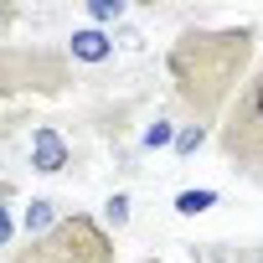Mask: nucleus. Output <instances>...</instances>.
<instances>
[{"mask_svg":"<svg viewBox=\"0 0 263 263\" xmlns=\"http://www.w3.org/2000/svg\"><path fill=\"white\" fill-rule=\"evenodd\" d=\"M103 227H108V232H124V227H129V196H124V191H114V196L103 201Z\"/></svg>","mask_w":263,"mask_h":263,"instance_id":"9b49d317","label":"nucleus"},{"mask_svg":"<svg viewBox=\"0 0 263 263\" xmlns=\"http://www.w3.org/2000/svg\"><path fill=\"white\" fill-rule=\"evenodd\" d=\"M212 206H217V191H206V186L176 196V212H181V217H201V212H212Z\"/></svg>","mask_w":263,"mask_h":263,"instance_id":"1a4fd4ad","label":"nucleus"},{"mask_svg":"<svg viewBox=\"0 0 263 263\" xmlns=\"http://www.w3.org/2000/svg\"><path fill=\"white\" fill-rule=\"evenodd\" d=\"M258 52V26H191L171 42L165 72L176 103L191 114V124H222L227 103L248 83Z\"/></svg>","mask_w":263,"mask_h":263,"instance_id":"f257e3e1","label":"nucleus"},{"mask_svg":"<svg viewBox=\"0 0 263 263\" xmlns=\"http://www.w3.org/2000/svg\"><path fill=\"white\" fill-rule=\"evenodd\" d=\"M217 150L237 176L263 186V62L248 72V83L227 103V114L217 124Z\"/></svg>","mask_w":263,"mask_h":263,"instance_id":"f03ea898","label":"nucleus"},{"mask_svg":"<svg viewBox=\"0 0 263 263\" xmlns=\"http://www.w3.org/2000/svg\"><path fill=\"white\" fill-rule=\"evenodd\" d=\"M140 145H145V150H165V145H176V124H171L165 114H155V119L145 124V135H140Z\"/></svg>","mask_w":263,"mask_h":263,"instance_id":"6e6552de","label":"nucleus"},{"mask_svg":"<svg viewBox=\"0 0 263 263\" xmlns=\"http://www.w3.org/2000/svg\"><path fill=\"white\" fill-rule=\"evenodd\" d=\"M67 57L57 52H21V57H0V93L11 98H57L67 93Z\"/></svg>","mask_w":263,"mask_h":263,"instance_id":"20e7f679","label":"nucleus"},{"mask_svg":"<svg viewBox=\"0 0 263 263\" xmlns=\"http://www.w3.org/2000/svg\"><path fill=\"white\" fill-rule=\"evenodd\" d=\"M11 201H16V186L0 181V248L16 237V212H11Z\"/></svg>","mask_w":263,"mask_h":263,"instance_id":"9d476101","label":"nucleus"},{"mask_svg":"<svg viewBox=\"0 0 263 263\" xmlns=\"http://www.w3.org/2000/svg\"><path fill=\"white\" fill-rule=\"evenodd\" d=\"M201 140H206V129H201V124L176 129V155H196V150H201Z\"/></svg>","mask_w":263,"mask_h":263,"instance_id":"ddd939ff","label":"nucleus"},{"mask_svg":"<svg viewBox=\"0 0 263 263\" xmlns=\"http://www.w3.org/2000/svg\"><path fill=\"white\" fill-rule=\"evenodd\" d=\"M124 11H129L124 0H88V26H98V31H103V26H108V21H119Z\"/></svg>","mask_w":263,"mask_h":263,"instance_id":"f8f14e48","label":"nucleus"},{"mask_svg":"<svg viewBox=\"0 0 263 263\" xmlns=\"http://www.w3.org/2000/svg\"><path fill=\"white\" fill-rule=\"evenodd\" d=\"M62 217H67V212H62L52 196H31V206L21 212V232H26V237H42V232H52Z\"/></svg>","mask_w":263,"mask_h":263,"instance_id":"0eeeda50","label":"nucleus"},{"mask_svg":"<svg viewBox=\"0 0 263 263\" xmlns=\"http://www.w3.org/2000/svg\"><path fill=\"white\" fill-rule=\"evenodd\" d=\"M67 57L83 62V67H103V62L114 57V36L98 31V26H78V31L67 36Z\"/></svg>","mask_w":263,"mask_h":263,"instance_id":"423d86ee","label":"nucleus"},{"mask_svg":"<svg viewBox=\"0 0 263 263\" xmlns=\"http://www.w3.org/2000/svg\"><path fill=\"white\" fill-rule=\"evenodd\" d=\"M11 263H119V248H114V232L88 217V212H67L52 232L42 237H26Z\"/></svg>","mask_w":263,"mask_h":263,"instance_id":"7ed1b4c3","label":"nucleus"},{"mask_svg":"<svg viewBox=\"0 0 263 263\" xmlns=\"http://www.w3.org/2000/svg\"><path fill=\"white\" fill-rule=\"evenodd\" d=\"M67 160H72L67 140L57 135L52 124H36V129H31V165H36L42 176H57V171H67Z\"/></svg>","mask_w":263,"mask_h":263,"instance_id":"39448f33","label":"nucleus"}]
</instances>
